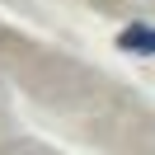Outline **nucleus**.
Instances as JSON below:
<instances>
[{"mask_svg": "<svg viewBox=\"0 0 155 155\" xmlns=\"http://www.w3.org/2000/svg\"><path fill=\"white\" fill-rule=\"evenodd\" d=\"M117 47L122 52H141V57H155V24H127L117 33Z\"/></svg>", "mask_w": 155, "mask_h": 155, "instance_id": "obj_1", "label": "nucleus"}]
</instances>
